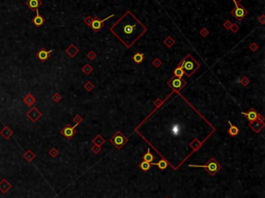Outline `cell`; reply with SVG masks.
I'll use <instances>...</instances> for the list:
<instances>
[{
	"mask_svg": "<svg viewBox=\"0 0 265 198\" xmlns=\"http://www.w3.org/2000/svg\"><path fill=\"white\" fill-rule=\"evenodd\" d=\"M110 31L125 46L130 48L136 43L145 32L147 28L136 16L130 10L125 12L117 22L113 24Z\"/></svg>",
	"mask_w": 265,
	"mask_h": 198,
	"instance_id": "1",
	"label": "cell"
},
{
	"mask_svg": "<svg viewBox=\"0 0 265 198\" xmlns=\"http://www.w3.org/2000/svg\"><path fill=\"white\" fill-rule=\"evenodd\" d=\"M179 66H181V69H183L184 72V75H186L188 77H191L195 72L200 67V64L194 58L192 57V55L189 54L179 64Z\"/></svg>",
	"mask_w": 265,
	"mask_h": 198,
	"instance_id": "2",
	"label": "cell"
},
{
	"mask_svg": "<svg viewBox=\"0 0 265 198\" xmlns=\"http://www.w3.org/2000/svg\"><path fill=\"white\" fill-rule=\"evenodd\" d=\"M189 167L190 168H203V169H205L206 171L208 172V174L211 176L215 175L216 172L220 171V170L222 169L221 164L218 163L214 158H210L209 161H208L205 165H190Z\"/></svg>",
	"mask_w": 265,
	"mask_h": 198,
	"instance_id": "3",
	"label": "cell"
},
{
	"mask_svg": "<svg viewBox=\"0 0 265 198\" xmlns=\"http://www.w3.org/2000/svg\"><path fill=\"white\" fill-rule=\"evenodd\" d=\"M110 142H111V144L114 145L117 149H120L121 147L127 142V139L123 136L121 132H117V133H115V134L112 136V138L110 139Z\"/></svg>",
	"mask_w": 265,
	"mask_h": 198,
	"instance_id": "4",
	"label": "cell"
},
{
	"mask_svg": "<svg viewBox=\"0 0 265 198\" xmlns=\"http://www.w3.org/2000/svg\"><path fill=\"white\" fill-rule=\"evenodd\" d=\"M234 5H235V7L233 8V10L231 12V15H233L237 21L243 20V18L248 15V10L245 9L242 5H239V4L236 3V2H234Z\"/></svg>",
	"mask_w": 265,
	"mask_h": 198,
	"instance_id": "5",
	"label": "cell"
},
{
	"mask_svg": "<svg viewBox=\"0 0 265 198\" xmlns=\"http://www.w3.org/2000/svg\"><path fill=\"white\" fill-rule=\"evenodd\" d=\"M186 80H182L181 78H177V77H173L172 79H170L168 81V85L170 87H172V89L175 90L176 92H178L183 86H186Z\"/></svg>",
	"mask_w": 265,
	"mask_h": 198,
	"instance_id": "6",
	"label": "cell"
},
{
	"mask_svg": "<svg viewBox=\"0 0 265 198\" xmlns=\"http://www.w3.org/2000/svg\"><path fill=\"white\" fill-rule=\"evenodd\" d=\"M112 17H114V15H113V14L110 15L109 17H107V18L103 19V20H100L98 18H93V19H92V21H91V23H90L89 27L92 29V30H94V31L100 30V28L104 26V23L106 22L107 20H109L110 18H112Z\"/></svg>",
	"mask_w": 265,
	"mask_h": 198,
	"instance_id": "7",
	"label": "cell"
},
{
	"mask_svg": "<svg viewBox=\"0 0 265 198\" xmlns=\"http://www.w3.org/2000/svg\"><path fill=\"white\" fill-rule=\"evenodd\" d=\"M241 114H242L243 116H245V118H247L248 121H250V123H251V127L256 123V121H258V118H261V115L258 114V113L256 112V110L254 108H251V109H250V111H248V112H242Z\"/></svg>",
	"mask_w": 265,
	"mask_h": 198,
	"instance_id": "8",
	"label": "cell"
},
{
	"mask_svg": "<svg viewBox=\"0 0 265 198\" xmlns=\"http://www.w3.org/2000/svg\"><path fill=\"white\" fill-rule=\"evenodd\" d=\"M41 113L39 112V109L35 108V107H32V108L27 112V117H28L31 121H33V123H35L37 119L41 118Z\"/></svg>",
	"mask_w": 265,
	"mask_h": 198,
	"instance_id": "9",
	"label": "cell"
},
{
	"mask_svg": "<svg viewBox=\"0 0 265 198\" xmlns=\"http://www.w3.org/2000/svg\"><path fill=\"white\" fill-rule=\"evenodd\" d=\"M77 123H76V125H74L73 127H71V126H66V127L63 128V129L61 130V134L63 135L64 137H66V139H71V137L74 136V134H75V129H76V127H77Z\"/></svg>",
	"mask_w": 265,
	"mask_h": 198,
	"instance_id": "10",
	"label": "cell"
},
{
	"mask_svg": "<svg viewBox=\"0 0 265 198\" xmlns=\"http://www.w3.org/2000/svg\"><path fill=\"white\" fill-rule=\"evenodd\" d=\"M52 52H53V50H46V49H44V48H41V49H39V51L36 53V57L39 58L41 61L44 62L50 57Z\"/></svg>",
	"mask_w": 265,
	"mask_h": 198,
	"instance_id": "11",
	"label": "cell"
},
{
	"mask_svg": "<svg viewBox=\"0 0 265 198\" xmlns=\"http://www.w3.org/2000/svg\"><path fill=\"white\" fill-rule=\"evenodd\" d=\"M25 4H26L31 10L36 12V10H39V6L41 5V0H27Z\"/></svg>",
	"mask_w": 265,
	"mask_h": 198,
	"instance_id": "12",
	"label": "cell"
},
{
	"mask_svg": "<svg viewBox=\"0 0 265 198\" xmlns=\"http://www.w3.org/2000/svg\"><path fill=\"white\" fill-rule=\"evenodd\" d=\"M10 188H12V185L7 182V180L6 178H2L1 182H0V191H1V193L5 194Z\"/></svg>",
	"mask_w": 265,
	"mask_h": 198,
	"instance_id": "13",
	"label": "cell"
},
{
	"mask_svg": "<svg viewBox=\"0 0 265 198\" xmlns=\"http://www.w3.org/2000/svg\"><path fill=\"white\" fill-rule=\"evenodd\" d=\"M36 12V15H35V17L32 19V23H33V24H34L36 27H41V25H43L44 23H45V19H44L43 17H41V15H39V10H36V12Z\"/></svg>",
	"mask_w": 265,
	"mask_h": 198,
	"instance_id": "14",
	"label": "cell"
},
{
	"mask_svg": "<svg viewBox=\"0 0 265 198\" xmlns=\"http://www.w3.org/2000/svg\"><path fill=\"white\" fill-rule=\"evenodd\" d=\"M0 134H1V136L3 137V138H5L6 140H7V139H9L10 137L12 136V134H14V133H12V130L9 129V127H7V126H6V127H4L3 129L0 131Z\"/></svg>",
	"mask_w": 265,
	"mask_h": 198,
	"instance_id": "15",
	"label": "cell"
},
{
	"mask_svg": "<svg viewBox=\"0 0 265 198\" xmlns=\"http://www.w3.org/2000/svg\"><path fill=\"white\" fill-rule=\"evenodd\" d=\"M151 165L152 166H157L159 169H161V170H165L166 168L169 166V163H168L165 159H161L159 162H157V163H151Z\"/></svg>",
	"mask_w": 265,
	"mask_h": 198,
	"instance_id": "16",
	"label": "cell"
},
{
	"mask_svg": "<svg viewBox=\"0 0 265 198\" xmlns=\"http://www.w3.org/2000/svg\"><path fill=\"white\" fill-rule=\"evenodd\" d=\"M35 102H36V100H35V98H34V96H33L31 94H27V96L24 98V103L27 105V106H29V107L32 106V105L34 104Z\"/></svg>",
	"mask_w": 265,
	"mask_h": 198,
	"instance_id": "17",
	"label": "cell"
},
{
	"mask_svg": "<svg viewBox=\"0 0 265 198\" xmlns=\"http://www.w3.org/2000/svg\"><path fill=\"white\" fill-rule=\"evenodd\" d=\"M229 125H230V128H229V130H228L229 135H230V136H232V137L236 136V135L239 133L238 128H237L236 126H233L232 123H231V121H229Z\"/></svg>",
	"mask_w": 265,
	"mask_h": 198,
	"instance_id": "18",
	"label": "cell"
},
{
	"mask_svg": "<svg viewBox=\"0 0 265 198\" xmlns=\"http://www.w3.org/2000/svg\"><path fill=\"white\" fill-rule=\"evenodd\" d=\"M153 160H154V156L150 153V149H147V153L143 156V161L149 162V163H152Z\"/></svg>",
	"mask_w": 265,
	"mask_h": 198,
	"instance_id": "19",
	"label": "cell"
},
{
	"mask_svg": "<svg viewBox=\"0 0 265 198\" xmlns=\"http://www.w3.org/2000/svg\"><path fill=\"white\" fill-rule=\"evenodd\" d=\"M132 59H134V61L136 62V64H141V62L144 60V54L140 53V52H137V53H135V55L132 56Z\"/></svg>",
	"mask_w": 265,
	"mask_h": 198,
	"instance_id": "20",
	"label": "cell"
},
{
	"mask_svg": "<svg viewBox=\"0 0 265 198\" xmlns=\"http://www.w3.org/2000/svg\"><path fill=\"white\" fill-rule=\"evenodd\" d=\"M174 77H177V78H181L182 79V77H183V75H184V72H183V69H181V66H179V64H178V66L176 67L175 69H174Z\"/></svg>",
	"mask_w": 265,
	"mask_h": 198,
	"instance_id": "21",
	"label": "cell"
},
{
	"mask_svg": "<svg viewBox=\"0 0 265 198\" xmlns=\"http://www.w3.org/2000/svg\"><path fill=\"white\" fill-rule=\"evenodd\" d=\"M23 157H24V159L26 160V161L30 162V161H32V160L35 158V155L31 151H27L26 153H24V156H23Z\"/></svg>",
	"mask_w": 265,
	"mask_h": 198,
	"instance_id": "22",
	"label": "cell"
},
{
	"mask_svg": "<svg viewBox=\"0 0 265 198\" xmlns=\"http://www.w3.org/2000/svg\"><path fill=\"white\" fill-rule=\"evenodd\" d=\"M151 163H149V162H146V161H142L140 163V168L143 170V171H148L149 169H150L151 167Z\"/></svg>",
	"mask_w": 265,
	"mask_h": 198,
	"instance_id": "23",
	"label": "cell"
},
{
	"mask_svg": "<svg viewBox=\"0 0 265 198\" xmlns=\"http://www.w3.org/2000/svg\"><path fill=\"white\" fill-rule=\"evenodd\" d=\"M173 44H174V41H173V39H172L170 37H168V39H165V45H167L168 47H171V46L173 45Z\"/></svg>",
	"mask_w": 265,
	"mask_h": 198,
	"instance_id": "24",
	"label": "cell"
},
{
	"mask_svg": "<svg viewBox=\"0 0 265 198\" xmlns=\"http://www.w3.org/2000/svg\"><path fill=\"white\" fill-rule=\"evenodd\" d=\"M91 69H91V66H90L89 64H86V66L83 67V69H82V71H83L84 73H86V74H89L90 72H91Z\"/></svg>",
	"mask_w": 265,
	"mask_h": 198,
	"instance_id": "25",
	"label": "cell"
},
{
	"mask_svg": "<svg viewBox=\"0 0 265 198\" xmlns=\"http://www.w3.org/2000/svg\"><path fill=\"white\" fill-rule=\"evenodd\" d=\"M49 153L52 156V157H56V156H57V153H58V151L56 148H52L51 151H50Z\"/></svg>",
	"mask_w": 265,
	"mask_h": 198,
	"instance_id": "26",
	"label": "cell"
},
{
	"mask_svg": "<svg viewBox=\"0 0 265 198\" xmlns=\"http://www.w3.org/2000/svg\"><path fill=\"white\" fill-rule=\"evenodd\" d=\"M173 134H178V132H179V128H178V126H175V127H173Z\"/></svg>",
	"mask_w": 265,
	"mask_h": 198,
	"instance_id": "27",
	"label": "cell"
},
{
	"mask_svg": "<svg viewBox=\"0 0 265 198\" xmlns=\"http://www.w3.org/2000/svg\"><path fill=\"white\" fill-rule=\"evenodd\" d=\"M88 57H89V59L93 60V59H94V57H95V54H94L93 52H90V53L88 54Z\"/></svg>",
	"mask_w": 265,
	"mask_h": 198,
	"instance_id": "28",
	"label": "cell"
},
{
	"mask_svg": "<svg viewBox=\"0 0 265 198\" xmlns=\"http://www.w3.org/2000/svg\"><path fill=\"white\" fill-rule=\"evenodd\" d=\"M53 100L55 101V102H58V101L60 100V96H58V94H55V96H53Z\"/></svg>",
	"mask_w": 265,
	"mask_h": 198,
	"instance_id": "29",
	"label": "cell"
},
{
	"mask_svg": "<svg viewBox=\"0 0 265 198\" xmlns=\"http://www.w3.org/2000/svg\"><path fill=\"white\" fill-rule=\"evenodd\" d=\"M233 2H236V3H238V2H241V0H233Z\"/></svg>",
	"mask_w": 265,
	"mask_h": 198,
	"instance_id": "30",
	"label": "cell"
},
{
	"mask_svg": "<svg viewBox=\"0 0 265 198\" xmlns=\"http://www.w3.org/2000/svg\"><path fill=\"white\" fill-rule=\"evenodd\" d=\"M165 198H169V197H165Z\"/></svg>",
	"mask_w": 265,
	"mask_h": 198,
	"instance_id": "31",
	"label": "cell"
}]
</instances>
